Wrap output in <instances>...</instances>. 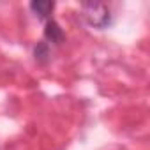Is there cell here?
<instances>
[{
    "instance_id": "cell-1",
    "label": "cell",
    "mask_w": 150,
    "mask_h": 150,
    "mask_svg": "<svg viewBox=\"0 0 150 150\" xmlns=\"http://www.w3.org/2000/svg\"><path fill=\"white\" fill-rule=\"evenodd\" d=\"M81 16L85 18V21L94 27V28H108L111 23V13L108 9V6L101 4V2H85L81 4Z\"/></svg>"
},
{
    "instance_id": "cell-2",
    "label": "cell",
    "mask_w": 150,
    "mask_h": 150,
    "mask_svg": "<svg viewBox=\"0 0 150 150\" xmlns=\"http://www.w3.org/2000/svg\"><path fill=\"white\" fill-rule=\"evenodd\" d=\"M53 9H55V2H50V0H34V2H30V11L41 21H48Z\"/></svg>"
},
{
    "instance_id": "cell-3",
    "label": "cell",
    "mask_w": 150,
    "mask_h": 150,
    "mask_svg": "<svg viewBox=\"0 0 150 150\" xmlns=\"http://www.w3.org/2000/svg\"><path fill=\"white\" fill-rule=\"evenodd\" d=\"M44 37L50 41V42H53V44H62L64 42V39H65V34H64V30L60 28V25L55 21V20H48L46 21V25H44Z\"/></svg>"
},
{
    "instance_id": "cell-4",
    "label": "cell",
    "mask_w": 150,
    "mask_h": 150,
    "mask_svg": "<svg viewBox=\"0 0 150 150\" xmlns=\"http://www.w3.org/2000/svg\"><path fill=\"white\" fill-rule=\"evenodd\" d=\"M34 57H35L37 62L44 64V62L48 60V57H50L48 44H46V42H37V46H35V50H34Z\"/></svg>"
}]
</instances>
